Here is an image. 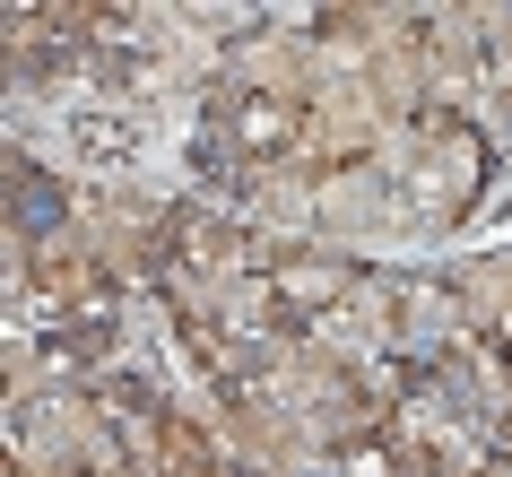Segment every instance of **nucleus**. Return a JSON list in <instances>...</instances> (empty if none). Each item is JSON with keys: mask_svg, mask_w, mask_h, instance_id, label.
<instances>
[{"mask_svg": "<svg viewBox=\"0 0 512 477\" xmlns=\"http://www.w3.org/2000/svg\"><path fill=\"white\" fill-rule=\"evenodd\" d=\"M9 191H18V226H27V235H35V243L53 235V226H70V191H61V183H53V174H35V165H27V157L9 165Z\"/></svg>", "mask_w": 512, "mask_h": 477, "instance_id": "nucleus-1", "label": "nucleus"}]
</instances>
